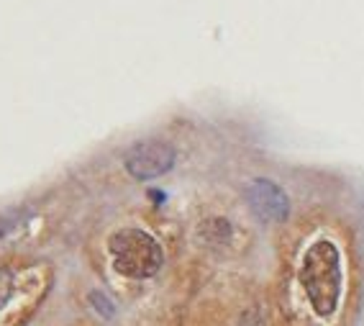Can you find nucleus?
<instances>
[{"label": "nucleus", "instance_id": "2", "mask_svg": "<svg viewBox=\"0 0 364 326\" xmlns=\"http://www.w3.org/2000/svg\"><path fill=\"white\" fill-rule=\"evenodd\" d=\"M113 270L131 280H146L162 268V247L141 228H121L108 241Z\"/></svg>", "mask_w": 364, "mask_h": 326}, {"label": "nucleus", "instance_id": "3", "mask_svg": "<svg viewBox=\"0 0 364 326\" xmlns=\"http://www.w3.org/2000/svg\"><path fill=\"white\" fill-rule=\"evenodd\" d=\"M124 162L129 175H134L136 180H154L172 170L175 149H172V144L162 142V139H144L126 152Z\"/></svg>", "mask_w": 364, "mask_h": 326}, {"label": "nucleus", "instance_id": "1", "mask_svg": "<svg viewBox=\"0 0 364 326\" xmlns=\"http://www.w3.org/2000/svg\"><path fill=\"white\" fill-rule=\"evenodd\" d=\"M300 285L321 319L333 316L341 298V255L333 241L316 239L300 262Z\"/></svg>", "mask_w": 364, "mask_h": 326}, {"label": "nucleus", "instance_id": "5", "mask_svg": "<svg viewBox=\"0 0 364 326\" xmlns=\"http://www.w3.org/2000/svg\"><path fill=\"white\" fill-rule=\"evenodd\" d=\"M14 288H16L14 273L6 268H0V308H6V303L11 300V295H14Z\"/></svg>", "mask_w": 364, "mask_h": 326}, {"label": "nucleus", "instance_id": "7", "mask_svg": "<svg viewBox=\"0 0 364 326\" xmlns=\"http://www.w3.org/2000/svg\"><path fill=\"white\" fill-rule=\"evenodd\" d=\"M239 326H264V321H262V316L257 311H247Z\"/></svg>", "mask_w": 364, "mask_h": 326}, {"label": "nucleus", "instance_id": "8", "mask_svg": "<svg viewBox=\"0 0 364 326\" xmlns=\"http://www.w3.org/2000/svg\"><path fill=\"white\" fill-rule=\"evenodd\" d=\"M16 221H18V219H16V216H0V236H6L8 231H11V228L16 226Z\"/></svg>", "mask_w": 364, "mask_h": 326}, {"label": "nucleus", "instance_id": "4", "mask_svg": "<svg viewBox=\"0 0 364 326\" xmlns=\"http://www.w3.org/2000/svg\"><path fill=\"white\" fill-rule=\"evenodd\" d=\"M247 201L252 211L264 221H285L290 214V203H287L285 190L274 185L272 180H252L247 188Z\"/></svg>", "mask_w": 364, "mask_h": 326}, {"label": "nucleus", "instance_id": "6", "mask_svg": "<svg viewBox=\"0 0 364 326\" xmlns=\"http://www.w3.org/2000/svg\"><path fill=\"white\" fill-rule=\"evenodd\" d=\"M90 303H92L95 308H98L100 313H103L105 319H111V316H113V306L108 303V300H105V295H103V293H92V295H90Z\"/></svg>", "mask_w": 364, "mask_h": 326}]
</instances>
